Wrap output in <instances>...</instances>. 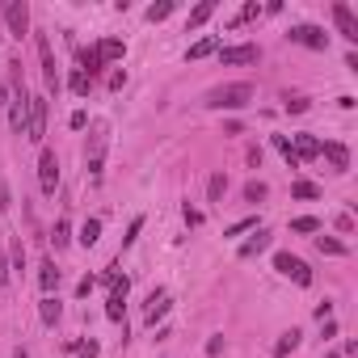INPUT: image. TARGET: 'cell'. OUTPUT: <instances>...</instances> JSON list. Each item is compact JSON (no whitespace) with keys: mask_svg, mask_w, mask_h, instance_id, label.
I'll return each mask as SVG.
<instances>
[{"mask_svg":"<svg viewBox=\"0 0 358 358\" xmlns=\"http://www.w3.org/2000/svg\"><path fill=\"white\" fill-rule=\"evenodd\" d=\"M253 101V80H232V84H215L207 89V97H202V106L207 110H240Z\"/></svg>","mask_w":358,"mask_h":358,"instance_id":"obj_1","label":"cell"},{"mask_svg":"<svg viewBox=\"0 0 358 358\" xmlns=\"http://www.w3.org/2000/svg\"><path fill=\"white\" fill-rule=\"evenodd\" d=\"M38 287H42L46 295H51V291L60 287V270H55V262H51V258H46L42 266H38Z\"/></svg>","mask_w":358,"mask_h":358,"instance_id":"obj_15","label":"cell"},{"mask_svg":"<svg viewBox=\"0 0 358 358\" xmlns=\"http://www.w3.org/2000/svg\"><path fill=\"white\" fill-rule=\"evenodd\" d=\"M34 42H38V60H42L46 89H51V93H60V68H55V51H51V38H46V34H38Z\"/></svg>","mask_w":358,"mask_h":358,"instance_id":"obj_6","label":"cell"},{"mask_svg":"<svg viewBox=\"0 0 358 358\" xmlns=\"http://www.w3.org/2000/svg\"><path fill=\"white\" fill-rule=\"evenodd\" d=\"M215 9H220V5H215V0H202V5H198V9H190V30H198V26H202V21H207V17H211Z\"/></svg>","mask_w":358,"mask_h":358,"instance_id":"obj_20","label":"cell"},{"mask_svg":"<svg viewBox=\"0 0 358 358\" xmlns=\"http://www.w3.org/2000/svg\"><path fill=\"white\" fill-rule=\"evenodd\" d=\"M299 341H303V333H299V329H287V333L274 341V358H287L291 350H299Z\"/></svg>","mask_w":358,"mask_h":358,"instance_id":"obj_16","label":"cell"},{"mask_svg":"<svg viewBox=\"0 0 358 358\" xmlns=\"http://www.w3.org/2000/svg\"><path fill=\"white\" fill-rule=\"evenodd\" d=\"M13 358H30V354H26V350H21V346H17V350H13Z\"/></svg>","mask_w":358,"mask_h":358,"instance_id":"obj_45","label":"cell"},{"mask_svg":"<svg viewBox=\"0 0 358 358\" xmlns=\"http://www.w3.org/2000/svg\"><path fill=\"white\" fill-rule=\"evenodd\" d=\"M0 106H5V89H0Z\"/></svg>","mask_w":358,"mask_h":358,"instance_id":"obj_46","label":"cell"},{"mask_svg":"<svg viewBox=\"0 0 358 358\" xmlns=\"http://www.w3.org/2000/svg\"><path fill=\"white\" fill-rule=\"evenodd\" d=\"M270 190H266V181H244V202H262Z\"/></svg>","mask_w":358,"mask_h":358,"instance_id":"obj_28","label":"cell"},{"mask_svg":"<svg viewBox=\"0 0 358 358\" xmlns=\"http://www.w3.org/2000/svg\"><path fill=\"white\" fill-rule=\"evenodd\" d=\"M9 207H13V194H9L5 181H0V211H9Z\"/></svg>","mask_w":358,"mask_h":358,"instance_id":"obj_41","label":"cell"},{"mask_svg":"<svg viewBox=\"0 0 358 358\" xmlns=\"http://www.w3.org/2000/svg\"><path fill=\"white\" fill-rule=\"evenodd\" d=\"M139 228H143V215H135V220H131V228H127V236H123V249H131V244H135Z\"/></svg>","mask_w":358,"mask_h":358,"instance_id":"obj_35","label":"cell"},{"mask_svg":"<svg viewBox=\"0 0 358 358\" xmlns=\"http://www.w3.org/2000/svg\"><path fill=\"white\" fill-rule=\"evenodd\" d=\"M291 152H295V161H312V156H321V139L303 131V135L291 139Z\"/></svg>","mask_w":358,"mask_h":358,"instance_id":"obj_11","label":"cell"},{"mask_svg":"<svg viewBox=\"0 0 358 358\" xmlns=\"http://www.w3.org/2000/svg\"><path fill=\"white\" fill-rule=\"evenodd\" d=\"M68 123H72V131H84V127H89V114H84V110H76Z\"/></svg>","mask_w":358,"mask_h":358,"instance_id":"obj_39","label":"cell"},{"mask_svg":"<svg viewBox=\"0 0 358 358\" xmlns=\"http://www.w3.org/2000/svg\"><path fill=\"white\" fill-rule=\"evenodd\" d=\"M55 186H60V156L51 147H42L38 152V190L42 194H55Z\"/></svg>","mask_w":358,"mask_h":358,"instance_id":"obj_2","label":"cell"},{"mask_svg":"<svg viewBox=\"0 0 358 358\" xmlns=\"http://www.w3.org/2000/svg\"><path fill=\"white\" fill-rule=\"evenodd\" d=\"M262 249H270V232H258L253 240H244V244H240V262H249V258H258Z\"/></svg>","mask_w":358,"mask_h":358,"instance_id":"obj_18","label":"cell"},{"mask_svg":"<svg viewBox=\"0 0 358 358\" xmlns=\"http://www.w3.org/2000/svg\"><path fill=\"white\" fill-rule=\"evenodd\" d=\"M46 110H51V97H30V123H26V139L42 143L46 139Z\"/></svg>","mask_w":358,"mask_h":358,"instance_id":"obj_3","label":"cell"},{"mask_svg":"<svg viewBox=\"0 0 358 358\" xmlns=\"http://www.w3.org/2000/svg\"><path fill=\"white\" fill-rule=\"evenodd\" d=\"M333 224H337V232H346V236H350V232H354V215H346V211H341V215H337V220H333Z\"/></svg>","mask_w":358,"mask_h":358,"instance_id":"obj_37","label":"cell"},{"mask_svg":"<svg viewBox=\"0 0 358 358\" xmlns=\"http://www.w3.org/2000/svg\"><path fill=\"white\" fill-rule=\"evenodd\" d=\"M287 38L299 42V46H308V51H325V46H329V34H325L321 26H291Z\"/></svg>","mask_w":358,"mask_h":358,"instance_id":"obj_7","label":"cell"},{"mask_svg":"<svg viewBox=\"0 0 358 358\" xmlns=\"http://www.w3.org/2000/svg\"><path fill=\"white\" fill-rule=\"evenodd\" d=\"M258 13H262V9H258V0H249V5H244V9H240L236 17H232V26H244V21H253Z\"/></svg>","mask_w":358,"mask_h":358,"instance_id":"obj_29","label":"cell"},{"mask_svg":"<svg viewBox=\"0 0 358 358\" xmlns=\"http://www.w3.org/2000/svg\"><path fill=\"white\" fill-rule=\"evenodd\" d=\"M97 236H101V220H84V228H80V236H76V240H80L84 249H93V244H97Z\"/></svg>","mask_w":358,"mask_h":358,"instance_id":"obj_21","label":"cell"},{"mask_svg":"<svg viewBox=\"0 0 358 358\" xmlns=\"http://www.w3.org/2000/svg\"><path fill=\"white\" fill-rule=\"evenodd\" d=\"M68 84H72V93H76V97H84V93L93 89V80H89L84 72H72V80H68Z\"/></svg>","mask_w":358,"mask_h":358,"instance_id":"obj_30","label":"cell"},{"mask_svg":"<svg viewBox=\"0 0 358 358\" xmlns=\"http://www.w3.org/2000/svg\"><path fill=\"white\" fill-rule=\"evenodd\" d=\"M93 283H97V278H80V283H76V295H80V299H84V295H89V291H93Z\"/></svg>","mask_w":358,"mask_h":358,"instance_id":"obj_43","label":"cell"},{"mask_svg":"<svg viewBox=\"0 0 358 358\" xmlns=\"http://www.w3.org/2000/svg\"><path fill=\"white\" fill-rule=\"evenodd\" d=\"M321 228V220H312V215H299V220H291V232H316Z\"/></svg>","mask_w":358,"mask_h":358,"instance_id":"obj_31","label":"cell"},{"mask_svg":"<svg viewBox=\"0 0 358 358\" xmlns=\"http://www.w3.org/2000/svg\"><path fill=\"white\" fill-rule=\"evenodd\" d=\"M308 106H312L308 97H291V93H287V114H303Z\"/></svg>","mask_w":358,"mask_h":358,"instance_id":"obj_34","label":"cell"},{"mask_svg":"<svg viewBox=\"0 0 358 358\" xmlns=\"http://www.w3.org/2000/svg\"><path fill=\"white\" fill-rule=\"evenodd\" d=\"M329 13H333V26H337V34H341L346 42H358V17H354V9L346 5V0H337V5H333Z\"/></svg>","mask_w":358,"mask_h":358,"instance_id":"obj_8","label":"cell"},{"mask_svg":"<svg viewBox=\"0 0 358 358\" xmlns=\"http://www.w3.org/2000/svg\"><path fill=\"white\" fill-rule=\"evenodd\" d=\"M76 60H80V68H76V72H84L89 80H93V76H97L101 68H106V60H101V55H97V46H84V51H80V55H76Z\"/></svg>","mask_w":358,"mask_h":358,"instance_id":"obj_14","label":"cell"},{"mask_svg":"<svg viewBox=\"0 0 358 358\" xmlns=\"http://www.w3.org/2000/svg\"><path fill=\"white\" fill-rule=\"evenodd\" d=\"M329 316H333V303H329V299L316 303V321H329Z\"/></svg>","mask_w":358,"mask_h":358,"instance_id":"obj_42","label":"cell"},{"mask_svg":"<svg viewBox=\"0 0 358 358\" xmlns=\"http://www.w3.org/2000/svg\"><path fill=\"white\" fill-rule=\"evenodd\" d=\"M224 194H228V173H211V181H207V198H211V202H224Z\"/></svg>","mask_w":358,"mask_h":358,"instance_id":"obj_19","label":"cell"},{"mask_svg":"<svg viewBox=\"0 0 358 358\" xmlns=\"http://www.w3.org/2000/svg\"><path fill=\"white\" fill-rule=\"evenodd\" d=\"M262 60V51L253 46V42H236V46H220V64L228 68H240V64H258Z\"/></svg>","mask_w":358,"mask_h":358,"instance_id":"obj_5","label":"cell"},{"mask_svg":"<svg viewBox=\"0 0 358 358\" xmlns=\"http://www.w3.org/2000/svg\"><path fill=\"white\" fill-rule=\"evenodd\" d=\"M211 51H220V42H215V38H198V42L186 51V60H202V55H211Z\"/></svg>","mask_w":358,"mask_h":358,"instance_id":"obj_23","label":"cell"},{"mask_svg":"<svg viewBox=\"0 0 358 358\" xmlns=\"http://www.w3.org/2000/svg\"><path fill=\"white\" fill-rule=\"evenodd\" d=\"M329 358H341V354H337V350H333V354H329Z\"/></svg>","mask_w":358,"mask_h":358,"instance_id":"obj_47","label":"cell"},{"mask_svg":"<svg viewBox=\"0 0 358 358\" xmlns=\"http://www.w3.org/2000/svg\"><path fill=\"white\" fill-rule=\"evenodd\" d=\"M316 249H321V253H329V258H346V244H341V240H333V236H316Z\"/></svg>","mask_w":358,"mask_h":358,"instance_id":"obj_25","label":"cell"},{"mask_svg":"<svg viewBox=\"0 0 358 358\" xmlns=\"http://www.w3.org/2000/svg\"><path fill=\"white\" fill-rule=\"evenodd\" d=\"M9 283V258H0V287Z\"/></svg>","mask_w":358,"mask_h":358,"instance_id":"obj_44","label":"cell"},{"mask_svg":"<svg viewBox=\"0 0 358 358\" xmlns=\"http://www.w3.org/2000/svg\"><path fill=\"white\" fill-rule=\"evenodd\" d=\"M321 156L333 165V173H350V147L346 143H333V139L321 143Z\"/></svg>","mask_w":358,"mask_h":358,"instance_id":"obj_10","label":"cell"},{"mask_svg":"<svg viewBox=\"0 0 358 358\" xmlns=\"http://www.w3.org/2000/svg\"><path fill=\"white\" fill-rule=\"evenodd\" d=\"M291 198H303V202H308V198H321V186H312V181H295V186H291Z\"/></svg>","mask_w":358,"mask_h":358,"instance_id":"obj_27","label":"cell"},{"mask_svg":"<svg viewBox=\"0 0 358 358\" xmlns=\"http://www.w3.org/2000/svg\"><path fill=\"white\" fill-rule=\"evenodd\" d=\"M173 9H177L173 0H161V5H147V13H143V17H147V21H165V17H169Z\"/></svg>","mask_w":358,"mask_h":358,"instance_id":"obj_26","label":"cell"},{"mask_svg":"<svg viewBox=\"0 0 358 358\" xmlns=\"http://www.w3.org/2000/svg\"><path fill=\"white\" fill-rule=\"evenodd\" d=\"M97 55L106 60V64H110V60H123V55H127V42H123V38H106V42H97Z\"/></svg>","mask_w":358,"mask_h":358,"instance_id":"obj_17","label":"cell"},{"mask_svg":"<svg viewBox=\"0 0 358 358\" xmlns=\"http://www.w3.org/2000/svg\"><path fill=\"white\" fill-rule=\"evenodd\" d=\"M68 240H72V224H68V220H55V228H51V244L64 249Z\"/></svg>","mask_w":358,"mask_h":358,"instance_id":"obj_24","label":"cell"},{"mask_svg":"<svg viewBox=\"0 0 358 358\" xmlns=\"http://www.w3.org/2000/svg\"><path fill=\"white\" fill-rule=\"evenodd\" d=\"M9 258H13V270H26V244H21V240L9 244Z\"/></svg>","mask_w":358,"mask_h":358,"instance_id":"obj_32","label":"cell"},{"mask_svg":"<svg viewBox=\"0 0 358 358\" xmlns=\"http://www.w3.org/2000/svg\"><path fill=\"white\" fill-rule=\"evenodd\" d=\"M72 350H76V358H97V354H101V346H97L93 337H89V341H80V346H72Z\"/></svg>","mask_w":358,"mask_h":358,"instance_id":"obj_33","label":"cell"},{"mask_svg":"<svg viewBox=\"0 0 358 358\" xmlns=\"http://www.w3.org/2000/svg\"><path fill=\"white\" fill-rule=\"evenodd\" d=\"M5 26H9L13 38H26L30 34V5H26V0H13V5L5 9Z\"/></svg>","mask_w":358,"mask_h":358,"instance_id":"obj_9","label":"cell"},{"mask_svg":"<svg viewBox=\"0 0 358 358\" xmlns=\"http://www.w3.org/2000/svg\"><path fill=\"white\" fill-rule=\"evenodd\" d=\"M9 123H13V131L26 135V123H30V97H13V101H9Z\"/></svg>","mask_w":358,"mask_h":358,"instance_id":"obj_13","label":"cell"},{"mask_svg":"<svg viewBox=\"0 0 358 358\" xmlns=\"http://www.w3.org/2000/svg\"><path fill=\"white\" fill-rule=\"evenodd\" d=\"M249 228H258V220H236V224H232L224 236H240V232H249Z\"/></svg>","mask_w":358,"mask_h":358,"instance_id":"obj_36","label":"cell"},{"mask_svg":"<svg viewBox=\"0 0 358 358\" xmlns=\"http://www.w3.org/2000/svg\"><path fill=\"white\" fill-rule=\"evenodd\" d=\"M181 215H186V224H190V228H198V224H202V211H194L190 202H186V211H181Z\"/></svg>","mask_w":358,"mask_h":358,"instance_id":"obj_38","label":"cell"},{"mask_svg":"<svg viewBox=\"0 0 358 358\" xmlns=\"http://www.w3.org/2000/svg\"><path fill=\"white\" fill-rule=\"evenodd\" d=\"M274 270L287 274V278H295L299 287H312V270H308V262L291 258V253H274Z\"/></svg>","mask_w":358,"mask_h":358,"instance_id":"obj_4","label":"cell"},{"mask_svg":"<svg viewBox=\"0 0 358 358\" xmlns=\"http://www.w3.org/2000/svg\"><path fill=\"white\" fill-rule=\"evenodd\" d=\"M60 316H64V303H60L55 295H42V303H38V321H42L46 329H55Z\"/></svg>","mask_w":358,"mask_h":358,"instance_id":"obj_12","label":"cell"},{"mask_svg":"<svg viewBox=\"0 0 358 358\" xmlns=\"http://www.w3.org/2000/svg\"><path fill=\"white\" fill-rule=\"evenodd\" d=\"M106 316H110L114 325L127 316V295H110V299H106Z\"/></svg>","mask_w":358,"mask_h":358,"instance_id":"obj_22","label":"cell"},{"mask_svg":"<svg viewBox=\"0 0 358 358\" xmlns=\"http://www.w3.org/2000/svg\"><path fill=\"white\" fill-rule=\"evenodd\" d=\"M220 354H224V337H211L207 341V358H220Z\"/></svg>","mask_w":358,"mask_h":358,"instance_id":"obj_40","label":"cell"}]
</instances>
